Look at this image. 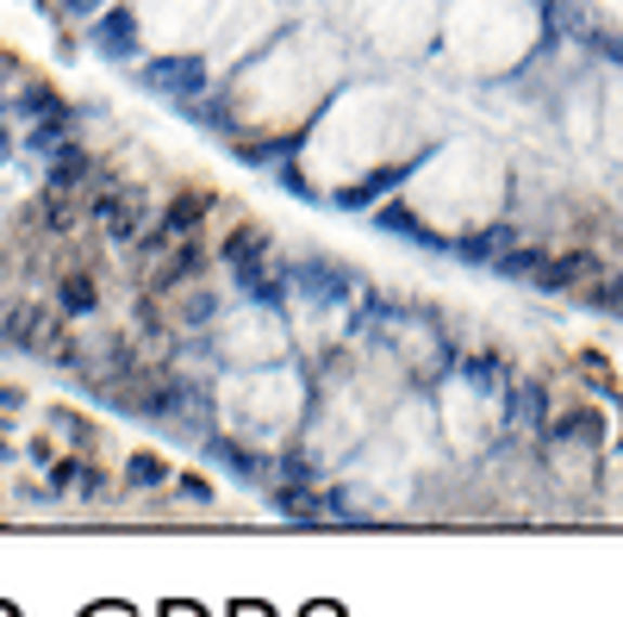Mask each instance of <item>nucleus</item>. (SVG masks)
Wrapping results in <instances>:
<instances>
[{"mask_svg":"<svg viewBox=\"0 0 623 617\" xmlns=\"http://www.w3.org/2000/svg\"><path fill=\"white\" fill-rule=\"evenodd\" d=\"M199 262H206V249H199L194 237H169V256L156 262L150 287H156V294H174V287H187V274H199Z\"/></svg>","mask_w":623,"mask_h":617,"instance_id":"f257e3e1","label":"nucleus"},{"mask_svg":"<svg viewBox=\"0 0 623 617\" xmlns=\"http://www.w3.org/2000/svg\"><path fill=\"white\" fill-rule=\"evenodd\" d=\"M100 219L113 224V237H131L144 224V194L138 188H113V194L100 200Z\"/></svg>","mask_w":623,"mask_h":617,"instance_id":"f03ea898","label":"nucleus"},{"mask_svg":"<svg viewBox=\"0 0 623 617\" xmlns=\"http://www.w3.org/2000/svg\"><path fill=\"white\" fill-rule=\"evenodd\" d=\"M206 213H212V194H206V188H187V194L163 213V231H169V237H194V224L206 219Z\"/></svg>","mask_w":623,"mask_h":617,"instance_id":"7ed1b4c3","label":"nucleus"},{"mask_svg":"<svg viewBox=\"0 0 623 617\" xmlns=\"http://www.w3.org/2000/svg\"><path fill=\"white\" fill-rule=\"evenodd\" d=\"M536 269H543V287H573V281L598 274V256H586V249H568V256H548V262H536Z\"/></svg>","mask_w":623,"mask_h":617,"instance_id":"20e7f679","label":"nucleus"}]
</instances>
